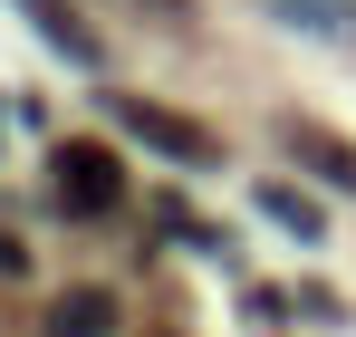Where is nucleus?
<instances>
[{
	"mask_svg": "<svg viewBox=\"0 0 356 337\" xmlns=\"http://www.w3.org/2000/svg\"><path fill=\"white\" fill-rule=\"evenodd\" d=\"M116 125L135 135V145H154V155H174V164H212L222 145L193 125V116H174V107H154V97H116Z\"/></svg>",
	"mask_w": 356,
	"mask_h": 337,
	"instance_id": "f257e3e1",
	"label": "nucleus"
},
{
	"mask_svg": "<svg viewBox=\"0 0 356 337\" xmlns=\"http://www.w3.org/2000/svg\"><path fill=\"white\" fill-rule=\"evenodd\" d=\"M49 173H58V203H67V212H116V193H125L116 155H106V145H87V135H77V145H58V155H49Z\"/></svg>",
	"mask_w": 356,
	"mask_h": 337,
	"instance_id": "f03ea898",
	"label": "nucleus"
},
{
	"mask_svg": "<svg viewBox=\"0 0 356 337\" xmlns=\"http://www.w3.org/2000/svg\"><path fill=\"white\" fill-rule=\"evenodd\" d=\"M39 337H116V289H58L49 299V318H39Z\"/></svg>",
	"mask_w": 356,
	"mask_h": 337,
	"instance_id": "7ed1b4c3",
	"label": "nucleus"
},
{
	"mask_svg": "<svg viewBox=\"0 0 356 337\" xmlns=\"http://www.w3.org/2000/svg\"><path fill=\"white\" fill-rule=\"evenodd\" d=\"M280 145H289L308 173H327L337 193H356V145H347V135H327V125H298V116H289V125H280Z\"/></svg>",
	"mask_w": 356,
	"mask_h": 337,
	"instance_id": "20e7f679",
	"label": "nucleus"
},
{
	"mask_svg": "<svg viewBox=\"0 0 356 337\" xmlns=\"http://www.w3.org/2000/svg\"><path fill=\"white\" fill-rule=\"evenodd\" d=\"M19 10H29V19H39V39H49V49L58 58H77V68H97V29H87V19H67V0H19Z\"/></svg>",
	"mask_w": 356,
	"mask_h": 337,
	"instance_id": "39448f33",
	"label": "nucleus"
},
{
	"mask_svg": "<svg viewBox=\"0 0 356 337\" xmlns=\"http://www.w3.org/2000/svg\"><path fill=\"white\" fill-rule=\"evenodd\" d=\"M260 10L308 29V39H356V0H260Z\"/></svg>",
	"mask_w": 356,
	"mask_h": 337,
	"instance_id": "423d86ee",
	"label": "nucleus"
},
{
	"mask_svg": "<svg viewBox=\"0 0 356 337\" xmlns=\"http://www.w3.org/2000/svg\"><path fill=\"white\" fill-rule=\"evenodd\" d=\"M260 212H270L280 231H298V241H318V231H327V222H318V203L289 193V183H260Z\"/></svg>",
	"mask_w": 356,
	"mask_h": 337,
	"instance_id": "0eeeda50",
	"label": "nucleus"
},
{
	"mask_svg": "<svg viewBox=\"0 0 356 337\" xmlns=\"http://www.w3.org/2000/svg\"><path fill=\"white\" fill-rule=\"evenodd\" d=\"M29 270V251H19V231H0V280H19Z\"/></svg>",
	"mask_w": 356,
	"mask_h": 337,
	"instance_id": "6e6552de",
	"label": "nucleus"
},
{
	"mask_svg": "<svg viewBox=\"0 0 356 337\" xmlns=\"http://www.w3.org/2000/svg\"><path fill=\"white\" fill-rule=\"evenodd\" d=\"M154 10H174V19H183V10H193V0H154Z\"/></svg>",
	"mask_w": 356,
	"mask_h": 337,
	"instance_id": "1a4fd4ad",
	"label": "nucleus"
}]
</instances>
